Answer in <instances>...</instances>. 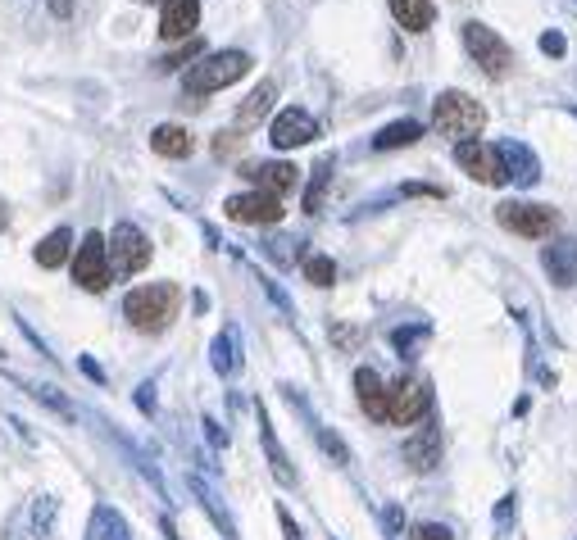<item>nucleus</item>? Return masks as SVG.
<instances>
[{
    "label": "nucleus",
    "mask_w": 577,
    "mask_h": 540,
    "mask_svg": "<svg viewBox=\"0 0 577 540\" xmlns=\"http://www.w3.org/2000/svg\"><path fill=\"white\" fill-rule=\"evenodd\" d=\"M178 305H182V291L178 282H146L137 291H128L123 300V318L137 327V332H164L173 318H178Z\"/></svg>",
    "instance_id": "1"
},
{
    "label": "nucleus",
    "mask_w": 577,
    "mask_h": 540,
    "mask_svg": "<svg viewBox=\"0 0 577 540\" xmlns=\"http://www.w3.org/2000/svg\"><path fill=\"white\" fill-rule=\"evenodd\" d=\"M245 73H250V55L245 51H214V55H200L187 69L182 87H187V96H209V91H223V87L241 82Z\"/></svg>",
    "instance_id": "2"
},
{
    "label": "nucleus",
    "mask_w": 577,
    "mask_h": 540,
    "mask_svg": "<svg viewBox=\"0 0 577 540\" xmlns=\"http://www.w3.org/2000/svg\"><path fill=\"white\" fill-rule=\"evenodd\" d=\"M432 128H437L441 137L473 141V137L486 128V109H482L468 91H441L437 105H432Z\"/></svg>",
    "instance_id": "3"
},
{
    "label": "nucleus",
    "mask_w": 577,
    "mask_h": 540,
    "mask_svg": "<svg viewBox=\"0 0 577 540\" xmlns=\"http://www.w3.org/2000/svg\"><path fill=\"white\" fill-rule=\"evenodd\" d=\"M105 254H110V278H137L150 263V236L137 223H114V232L105 236Z\"/></svg>",
    "instance_id": "4"
},
{
    "label": "nucleus",
    "mask_w": 577,
    "mask_h": 540,
    "mask_svg": "<svg viewBox=\"0 0 577 540\" xmlns=\"http://www.w3.org/2000/svg\"><path fill=\"white\" fill-rule=\"evenodd\" d=\"M459 37H464V51H468V60L486 73V78H505L509 69H514V51H509V42L495 33V28H486V24H464L459 28Z\"/></svg>",
    "instance_id": "5"
},
{
    "label": "nucleus",
    "mask_w": 577,
    "mask_h": 540,
    "mask_svg": "<svg viewBox=\"0 0 577 540\" xmlns=\"http://www.w3.org/2000/svg\"><path fill=\"white\" fill-rule=\"evenodd\" d=\"M73 282L82 291H105L114 278H110V254H105V236L101 232H87L82 245L73 250Z\"/></svg>",
    "instance_id": "6"
},
{
    "label": "nucleus",
    "mask_w": 577,
    "mask_h": 540,
    "mask_svg": "<svg viewBox=\"0 0 577 540\" xmlns=\"http://www.w3.org/2000/svg\"><path fill=\"white\" fill-rule=\"evenodd\" d=\"M455 159H459V168H464L473 182H482V186H505V182H509V177H505V164H500V150H495L491 141H482V137L455 141Z\"/></svg>",
    "instance_id": "7"
},
{
    "label": "nucleus",
    "mask_w": 577,
    "mask_h": 540,
    "mask_svg": "<svg viewBox=\"0 0 577 540\" xmlns=\"http://www.w3.org/2000/svg\"><path fill=\"white\" fill-rule=\"evenodd\" d=\"M428 409H432V391L418 377H400L396 386H387V422L414 427Z\"/></svg>",
    "instance_id": "8"
},
{
    "label": "nucleus",
    "mask_w": 577,
    "mask_h": 540,
    "mask_svg": "<svg viewBox=\"0 0 577 540\" xmlns=\"http://www.w3.org/2000/svg\"><path fill=\"white\" fill-rule=\"evenodd\" d=\"M495 218H500V227H509L514 236H527V241L550 236V232H554V223H559V213H554L550 204H523V200L500 204V209H495Z\"/></svg>",
    "instance_id": "9"
},
{
    "label": "nucleus",
    "mask_w": 577,
    "mask_h": 540,
    "mask_svg": "<svg viewBox=\"0 0 577 540\" xmlns=\"http://www.w3.org/2000/svg\"><path fill=\"white\" fill-rule=\"evenodd\" d=\"M319 137V123L305 114V109H282L273 123H268V141L277 146V150H296V146H305V141H314Z\"/></svg>",
    "instance_id": "10"
},
{
    "label": "nucleus",
    "mask_w": 577,
    "mask_h": 540,
    "mask_svg": "<svg viewBox=\"0 0 577 540\" xmlns=\"http://www.w3.org/2000/svg\"><path fill=\"white\" fill-rule=\"evenodd\" d=\"M223 213L232 223H282V195H268V191H245V195H232L223 204Z\"/></svg>",
    "instance_id": "11"
},
{
    "label": "nucleus",
    "mask_w": 577,
    "mask_h": 540,
    "mask_svg": "<svg viewBox=\"0 0 577 540\" xmlns=\"http://www.w3.org/2000/svg\"><path fill=\"white\" fill-rule=\"evenodd\" d=\"M541 268H545V278L559 282V287H572L577 282V241L572 236H559L541 250Z\"/></svg>",
    "instance_id": "12"
},
{
    "label": "nucleus",
    "mask_w": 577,
    "mask_h": 540,
    "mask_svg": "<svg viewBox=\"0 0 577 540\" xmlns=\"http://www.w3.org/2000/svg\"><path fill=\"white\" fill-rule=\"evenodd\" d=\"M196 24H200V0H164V10H159V37L164 42L191 37Z\"/></svg>",
    "instance_id": "13"
},
{
    "label": "nucleus",
    "mask_w": 577,
    "mask_h": 540,
    "mask_svg": "<svg viewBox=\"0 0 577 540\" xmlns=\"http://www.w3.org/2000/svg\"><path fill=\"white\" fill-rule=\"evenodd\" d=\"M495 150H500V164H505V177H509V182L532 186V182L541 177V159H536L523 141H495Z\"/></svg>",
    "instance_id": "14"
},
{
    "label": "nucleus",
    "mask_w": 577,
    "mask_h": 540,
    "mask_svg": "<svg viewBox=\"0 0 577 540\" xmlns=\"http://www.w3.org/2000/svg\"><path fill=\"white\" fill-rule=\"evenodd\" d=\"M405 463L414 472H432L441 463V427H423L405 441Z\"/></svg>",
    "instance_id": "15"
},
{
    "label": "nucleus",
    "mask_w": 577,
    "mask_h": 540,
    "mask_svg": "<svg viewBox=\"0 0 577 540\" xmlns=\"http://www.w3.org/2000/svg\"><path fill=\"white\" fill-rule=\"evenodd\" d=\"M241 173L255 182V191H268V195L292 191V186H296V177H301V168H292V164H245Z\"/></svg>",
    "instance_id": "16"
},
{
    "label": "nucleus",
    "mask_w": 577,
    "mask_h": 540,
    "mask_svg": "<svg viewBox=\"0 0 577 540\" xmlns=\"http://www.w3.org/2000/svg\"><path fill=\"white\" fill-rule=\"evenodd\" d=\"M355 395H360V409H364L373 422H387V382H382L373 368H360V373H355Z\"/></svg>",
    "instance_id": "17"
},
{
    "label": "nucleus",
    "mask_w": 577,
    "mask_h": 540,
    "mask_svg": "<svg viewBox=\"0 0 577 540\" xmlns=\"http://www.w3.org/2000/svg\"><path fill=\"white\" fill-rule=\"evenodd\" d=\"M150 150L164 155V159H187V155L196 150V137H191L182 123H159V128L150 132Z\"/></svg>",
    "instance_id": "18"
},
{
    "label": "nucleus",
    "mask_w": 577,
    "mask_h": 540,
    "mask_svg": "<svg viewBox=\"0 0 577 540\" xmlns=\"http://www.w3.org/2000/svg\"><path fill=\"white\" fill-rule=\"evenodd\" d=\"M87 540H132L128 517L114 504H96L91 508V522H87Z\"/></svg>",
    "instance_id": "19"
},
{
    "label": "nucleus",
    "mask_w": 577,
    "mask_h": 540,
    "mask_svg": "<svg viewBox=\"0 0 577 540\" xmlns=\"http://www.w3.org/2000/svg\"><path fill=\"white\" fill-rule=\"evenodd\" d=\"M387 5H391V14H396V24H400L405 33H428V28L437 24L432 0H387Z\"/></svg>",
    "instance_id": "20"
},
{
    "label": "nucleus",
    "mask_w": 577,
    "mask_h": 540,
    "mask_svg": "<svg viewBox=\"0 0 577 540\" xmlns=\"http://www.w3.org/2000/svg\"><path fill=\"white\" fill-rule=\"evenodd\" d=\"M273 100H277V82H273V78H264V82L245 96V105L236 109V128H241V132H245V128H255V123L273 109Z\"/></svg>",
    "instance_id": "21"
},
{
    "label": "nucleus",
    "mask_w": 577,
    "mask_h": 540,
    "mask_svg": "<svg viewBox=\"0 0 577 540\" xmlns=\"http://www.w3.org/2000/svg\"><path fill=\"white\" fill-rule=\"evenodd\" d=\"M259 436H264V450H268V463H273V477L282 481V486H296V468H292V459H286V450L273 441V431H268V413L259 409Z\"/></svg>",
    "instance_id": "22"
},
{
    "label": "nucleus",
    "mask_w": 577,
    "mask_h": 540,
    "mask_svg": "<svg viewBox=\"0 0 577 540\" xmlns=\"http://www.w3.org/2000/svg\"><path fill=\"white\" fill-rule=\"evenodd\" d=\"M418 137H423V123L400 118V123H387V128L373 137V146H378V150H400V146H414Z\"/></svg>",
    "instance_id": "23"
},
{
    "label": "nucleus",
    "mask_w": 577,
    "mask_h": 540,
    "mask_svg": "<svg viewBox=\"0 0 577 540\" xmlns=\"http://www.w3.org/2000/svg\"><path fill=\"white\" fill-rule=\"evenodd\" d=\"M69 254H73V232H69V227H55V232L37 245V263H42V268H60Z\"/></svg>",
    "instance_id": "24"
},
{
    "label": "nucleus",
    "mask_w": 577,
    "mask_h": 540,
    "mask_svg": "<svg viewBox=\"0 0 577 540\" xmlns=\"http://www.w3.org/2000/svg\"><path fill=\"white\" fill-rule=\"evenodd\" d=\"M209 364H214L218 377H232V373H236V327H223V332L214 336V346H209Z\"/></svg>",
    "instance_id": "25"
},
{
    "label": "nucleus",
    "mask_w": 577,
    "mask_h": 540,
    "mask_svg": "<svg viewBox=\"0 0 577 540\" xmlns=\"http://www.w3.org/2000/svg\"><path fill=\"white\" fill-rule=\"evenodd\" d=\"M55 517H60V499L37 495L33 499V540H55Z\"/></svg>",
    "instance_id": "26"
},
{
    "label": "nucleus",
    "mask_w": 577,
    "mask_h": 540,
    "mask_svg": "<svg viewBox=\"0 0 577 540\" xmlns=\"http://www.w3.org/2000/svg\"><path fill=\"white\" fill-rule=\"evenodd\" d=\"M191 490L200 495V508H209V517H214V526H218V531H223L227 540H236V526H232V517H227V508L218 504V495H214V490H209V486H205L200 477H191Z\"/></svg>",
    "instance_id": "27"
},
{
    "label": "nucleus",
    "mask_w": 577,
    "mask_h": 540,
    "mask_svg": "<svg viewBox=\"0 0 577 540\" xmlns=\"http://www.w3.org/2000/svg\"><path fill=\"white\" fill-rule=\"evenodd\" d=\"M332 168H337V155H323V164L314 168V182H310V191H305V213H319V209H323V195H328Z\"/></svg>",
    "instance_id": "28"
},
{
    "label": "nucleus",
    "mask_w": 577,
    "mask_h": 540,
    "mask_svg": "<svg viewBox=\"0 0 577 540\" xmlns=\"http://www.w3.org/2000/svg\"><path fill=\"white\" fill-rule=\"evenodd\" d=\"M305 278H310L314 287H332V282H337V263H332L328 254H305Z\"/></svg>",
    "instance_id": "29"
},
{
    "label": "nucleus",
    "mask_w": 577,
    "mask_h": 540,
    "mask_svg": "<svg viewBox=\"0 0 577 540\" xmlns=\"http://www.w3.org/2000/svg\"><path fill=\"white\" fill-rule=\"evenodd\" d=\"M314 436H319V445H323V454H328L332 463H351V450H346V441H341L332 427H314Z\"/></svg>",
    "instance_id": "30"
},
{
    "label": "nucleus",
    "mask_w": 577,
    "mask_h": 540,
    "mask_svg": "<svg viewBox=\"0 0 577 540\" xmlns=\"http://www.w3.org/2000/svg\"><path fill=\"white\" fill-rule=\"evenodd\" d=\"M33 395H37L42 404H51L55 413H64V418H73V404H69V400H64V395H60L55 386H33Z\"/></svg>",
    "instance_id": "31"
},
{
    "label": "nucleus",
    "mask_w": 577,
    "mask_h": 540,
    "mask_svg": "<svg viewBox=\"0 0 577 540\" xmlns=\"http://www.w3.org/2000/svg\"><path fill=\"white\" fill-rule=\"evenodd\" d=\"M414 540H455V531H450V526H441V522H428V526H418V531H414Z\"/></svg>",
    "instance_id": "32"
},
{
    "label": "nucleus",
    "mask_w": 577,
    "mask_h": 540,
    "mask_svg": "<svg viewBox=\"0 0 577 540\" xmlns=\"http://www.w3.org/2000/svg\"><path fill=\"white\" fill-rule=\"evenodd\" d=\"M541 51H545L550 60H559V55L568 51V42H563V33H545V37H541Z\"/></svg>",
    "instance_id": "33"
},
{
    "label": "nucleus",
    "mask_w": 577,
    "mask_h": 540,
    "mask_svg": "<svg viewBox=\"0 0 577 540\" xmlns=\"http://www.w3.org/2000/svg\"><path fill=\"white\" fill-rule=\"evenodd\" d=\"M259 245H264V254H268V259H277V263H292V250H286L292 241H259Z\"/></svg>",
    "instance_id": "34"
},
{
    "label": "nucleus",
    "mask_w": 577,
    "mask_h": 540,
    "mask_svg": "<svg viewBox=\"0 0 577 540\" xmlns=\"http://www.w3.org/2000/svg\"><path fill=\"white\" fill-rule=\"evenodd\" d=\"M137 404H141L146 413H155V382H141V386H137Z\"/></svg>",
    "instance_id": "35"
},
{
    "label": "nucleus",
    "mask_w": 577,
    "mask_h": 540,
    "mask_svg": "<svg viewBox=\"0 0 577 540\" xmlns=\"http://www.w3.org/2000/svg\"><path fill=\"white\" fill-rule=\"evenodd\" d=\"M277 522H282V531H286V540H301V526L292 522V513H286V508H277Z\"/></svg>",
    "instance_id": "36"
},
{
    "label": "nucleus",
    "mask_w": 577,
    "mask_h": 540,
    "mask_svg": "<svg viewBox=\"0 0 577 540\" xmlns=\"http://www.w3.org/2000/svg\"><path fill=\"white\" fill-rule=\"evenodd\" d=\"M509 517H514V495H505V499H500V508H495V522H500V526H505Z\"/></svg>",
    "instance_id": "37"
},
{
    "label": "nucleus",
    "mask_w": 577,
    "mask_h": 540,
    "mask_svg": "<svg viewBox=\"0 0 577 540\" xmlns=\"http://www.w3.org/2000/svg\"><path fill=\"white\" fill-rule=\"evenodd\" d=\"M5 540H24V513H14V517H10V526H5Z\"/></svg>",
    "instance_id": "38"
},
{
    "label": "nucleus",
    "mask_w": 577,
    "mask_h": 540,
    "mask_svg": "<svg viewBox=\"0 0 577 540\" xmlns=\"http://www.w3.org/2000/svg\"><path fill=\"white\" fill-rule=\"evenodd\" d=\"M205 431H209V441H214V445H227V436H223V427H218V422H209V418H205Z\"/></svg>",
    "instance_id": "39"
},
{
    "label": "nucleus",
    "mask_w": 577,
    "mask_h": 540,
    "mask_svg": "<svg viewBox=\"0 0 577 540\" xmlns=\"http://www.w3.org/2000/svg\"><path fill=\"white\" fill-rule=\"evenodd\" d=\"M82 373H87V377H96V382H105V373H101V368H96L91 359H82Z\"/></svg>",
    "instance_id": "40"
},
{
    "label": "nucleus",
    "mask_w": 577,
    "mask_h": 540,
    "mask_svg": "<svg viewBox=\"0 0 577 540\" xmlns=\"http://www.w3.org/2000/svg\"><path fill=\"white\" fill-rule=\"evenodd\" d=\"M51 10L55 14H69V0H51Z\"/></svg>",
    "instance_id": "41"
},
{
    "label": "nucleus",
    "mask_w": 577,
    "mask_h": 540,
    "mask_svg": "<svg viewBox=\"0 0 577 540\" xmlns=\"http://www.w3.org/2000/svg\"><path fill=\"white\" fill-rule=\"evenodd\" d=\"M5 223H10V209H5V200H0V232H5Z\"/></svg>",
    "instance_id": "42"
},
{
    "label": "nucleus",
    "mask_w": 577,
    "mask_h": 540,
    "mask_svg": "<svg viewBox=\"0 0 577 540\" xmlns=\"http://www.w3.org/2000/svg\"><path fill=\"white\" fill-rule=\"evenodd\" d=\"M137 5H150V0H137Z\"/></svg>",
    "instance_id": "43"
},
{
    "label": "nucleus",
    "mask_w": 577,
    "mask_h": 540,
    "mask_svg": "<svg viewBox=\"0 0 577 540\" xmlns=\"http://www.w3.org/2000/svg\"><path fill=\"white\" fill-rule=\"evenodd\" d=\"M568 5H572V10H577V0H568Z\"/></svg>",
    "instance_id": "44"
},
{
    "label": "nucleus",
    "mask_w": 577,
    "mask_h": 540,
    "mask_svg": "<svg viewBox=\"0 0 577 540\" xmlns=\"http://www.w3.org/2000/svg\"><path fill=\"white\" fill-rule=\"evenodd\" d=\"M572 114H577V109H572Z\"/></svg>",
    "instance_id": "45"
}]
</instances>
